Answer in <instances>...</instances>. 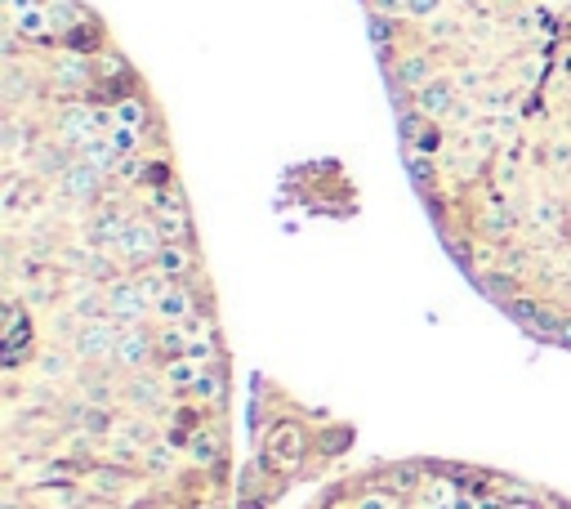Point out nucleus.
<instances>
[{
	"label": "nucleus",
	"mask_w": 571,
	"mask_h": 509,
	"mask_svg": "<svg viewBox=\"0 0 571 509\" xmlns=\"http://www.w3.org/2000/svg\"><path fill=\"white\" fill-rule=\"evenodd\" d=\"M406 179L464 281L571 349V0H361Z\"/></svg>",
	"instance_id": "nucleus-2"
},
{
	"label": "nucleus",
	"mask_w": 571,
	"mask_h": 509,
	"mask_svg": "<svg viewBox=\"0 0 571 509\" xmlns=\"http://www.w3.org/2000/svg\"><path fill=\"white\" fill-rule=\"evenodd\" d=\"M304 509H571V496L509 469L411 456L348 469Z\"/></svg>",
	"instance_id": "nucleus-3"
},
{
	"label": "nucleus",
	"mask_w": 571,
	"mask_h": 509,
	"mask_svg": "<svg viewBox=\"0 0 571 509\" xmlns=\"http://www.w3.org/2000/svg\"><path fill=\"white\" fill-rule=\"evenodd\" d=\"M0 509H232V362L165 117L108 31L4 45Z\"/></svg>",
	"instance_id": "nucleus-1"
}]
</instances>
